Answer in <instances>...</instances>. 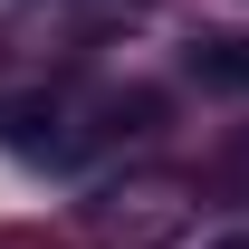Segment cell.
Listing matches in <instances>:
<instances>
[{"instance_id": "cell-1", "label": "cell", "mask_w": 249, "mask_h": 249, "mask_svg": "<svg viewBox=\"0 0 249 249\" xmlns=\"http://www.w3.org/2000/svg\"><path fill=\"white\" fill-rule=\"evenodd\" d=\"M0 134H10L19 154H58V106H38V96H19V106L0 115Z\"/></svg>"}, {"instance_id": "cell-2", "label": "cell", "mask_w": 249, "mask_h": 249, "mask_svg": "<svg viewBox=\"0 0 249 249\" xmlns=\"http://www.w3.org/2000/svg\"><path fill=\"white\" fill-rule=\"evenodd\" d=\"M192 58H201V77H220V87H249V38H201Z\"/></svg>"}, {"instance_id": "cell-3", "label": "cell", "mask_w": 249, "mask_h": 249, "mask_svg": "<svg viewBox=\"0 0 249 249\" xmlns=\"http://www.w3.org/2000/svg\"><path fill=\"white\" fill-rule=\"evenodd\" d=\"M211 249H249V230H230V240H211Z\"/></svg>"}]
</instances>
